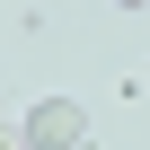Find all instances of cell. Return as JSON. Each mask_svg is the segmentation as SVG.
Masks as SVG:
<instances>
[{
  "label": "cell",
  "instance_id": "1",
  "mask_svg": "<svg viewBox=\"0 0 150 150\" xmlns=\"http://www.w3.org/2000/svg\"><path fill=\"white\" fill-rule=\"evenodd\" d=\"M27 141L35 150H80L88 141V106L80 97H35L27 106Z\"/></svg>",
  "mask_w": 150,
  "mask_h": 150
},
{
  "label": "cell",
  "instance_id": "2",
  "mask_svg": "<svg viewBox=\"0 0 150 150\" xmlns=\"http://www.w3.org/2000/svg\"><path fill=\"white\" fill-rule=\"evenodd\" d=\"M0 150H35V141H27V124H18V132H0Z\"/></svg>",
  "mask_w": 150,
  "mask_h": 150
}]
</instances>
